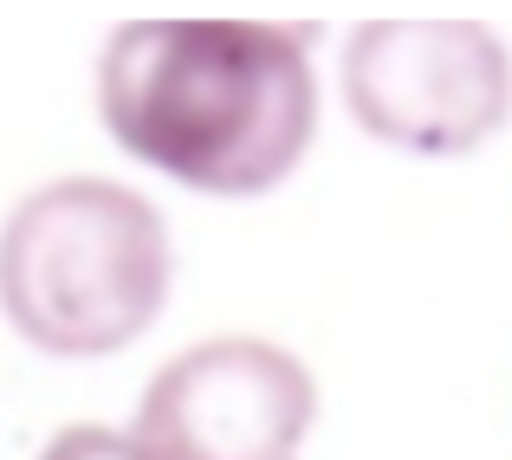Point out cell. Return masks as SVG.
I'll return each mask as SVG.
<instances>
[{
    "mask_svg": "<svg viewBox=\"0 0 512 460\" xmlns=\"http://www.w3.org/2000/svg\"><path fill=\"white\" fill-rule=\"evenodd\" d=\"M318 422V383L286 344L208 337L150 376L137 448L150 460H299Z\"/></svg>",
    "mask_w": 512,
    "mask_h": 460,
    "instance_id": "cell-4",
    "label": "cell"
},
{
    "mask_svg": "<svg viewBox=\"0 0 512 460\" xmlns=\"http://www.w3.org/2000/svg\"><path fill=\"white\" fill-rule=\"evenodd\" d=\"M344 104L389 150L467 156L512 117V52L480 20H370L344 46Z\"/></svg>",
    "mask_w": 512,
    "mask_h": 460,
    "instance_id": "cell-3",
    "label": "cell"
},
{
    "mask_svg": "<svg viewBox=\"0 0 512 460\" xmlns=\"http://www.w3.org/2000/svg\"><path fill=\"white\" fill-rule=\"evenodd\" d=\"M39 460H150V454H143L137 435H124V428L78 422V428H59V435L39 448Z\"/></svg>",
    "mask_w": 512,
    "mask_h": 460,
    "instance_id": "cell-5",
    "label": "cell"
},
{
    "mask_svg": "<svg viewBox=\"0 0 512 460\" xmlns=\"http://www.w3.org/2000/svg\"><path fill=\"white\" fill-rule=\"evenodd\" d=\"M98 117L117 150L195 195H266L318 137L312 46L260 20H130L98 59Z\"/></svg>",
    "mask_w": 512,
    "mask_h": 460,
    "instance_id": "cell-1",
    "label": "cell"
},
{
    "mask_svg": "<svg viewBox=\"0 0 512 460\" xmlns=\"http://www.w3.org/2000/svg\"><path fill=\"white\" fill-rule=\"evenodd\" d=\"M169 286L163 208L104 175L33 188L0 227V311L46 357L91 363L130 350L163 318Z\"/></svg>",
    "mask_w": 512,
    "mask_h": 460,
    "instance_id": "cell-2",
    "label": "cell"
}]
</instances>
